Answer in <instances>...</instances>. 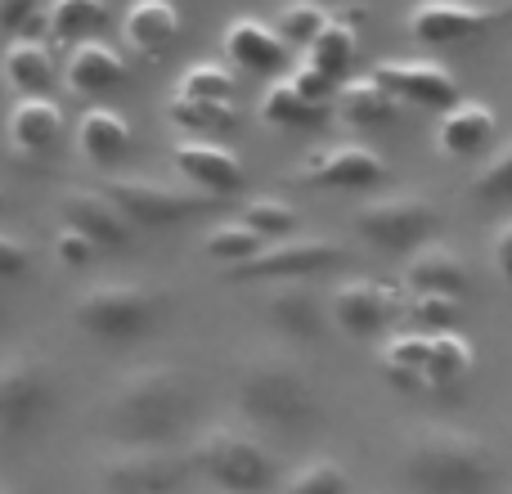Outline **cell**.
I'll return each mask as SVG.
<instances>
[{"label": "cell", "mask_w": 512, "mask_h": 494, "mask_svg": "<svg viewBox=\"0 0 512 494\" xmlns=\"http://www.w3.org/2000/svg\"><path fill=\"white\" fill-rule=\"evenodd\" d=\"M400 472L423 494H486L499 477L495 450L459 427H423L405 441Z\"/></svg>", "instance_id": "1"}, {"label": "cell", "mask_w": 512, "mask_h": 494, "mask_svg": "<svg viewBox=\"0 0 512 494\" xmlns=\"http://www.w3.org/2000/svg\"><path fill=\"white\" fill-rule=\"evenodd\" d=\"M185 405V373L171 364H140L122 373V382L108 396V423L122 436V445H162L176 436Z\"/></svg>", "instance_id": "2"}, {"label": "cell", "mask_w": 512, "mask_h": 494, "mask_svg": "<svg viewBox=\"0 0 512 494\" xmlns=\"http://www.w3.org/2000/svg\"><path fill=\"white\" fill-rule=\"evenodd\" d=\"M239 409L261 427H301L306 418H315L319 400L310 391L306 373L283 355H252L239 373Z\"/></svg>", "instance_id": "3"}, {"label": "cell", "mask_w": 512, "mask_h": 494, "mask_svg": "<svg viewBox=\"0 0 512 494\" xmlns=\"http://www.w3.org/2000/svg\"><path fill=\"white\" fill-rule=\"evenodd\" d=\"M162 297L140 279H108V283H90L77 301H72V319L81 333L104 337V342H126L140 337L144 328L158 319Z\"/></svg>", "instance_id": "4"}, {"label": "cell", "mask_w": 512, "mask_h": 494, "mask_svg": "<svg viewBox=\"0 0 512 494\" xmlns=\"http://www.w3.org/2000/svg\"><path fill=\"white\" fill-rule=\"evenodd\" d=\"M351 230L382 252H418L441 230V212L423 194H382L355 207Z\"/></svg>", "instance_id": "5"}, {"label": "cell", "mask_w": 512, "mask_h": 494, "mask_svg": "<svg viewBox=\"0 0 512 494\" xmlns=\"http://www.w3.org/2000/svg\"><path fill=\"white\" fill-rule=\"evenodd\" d=\"M189 463L212 486H221L230 494H256L274 481V463L265 454V445L243 432V427H212V432H203L194 441Z\"/></svg>", "instance_id": "6"}, {"label": "cell", "mask_w": 512, "mask_h": 494, "mask_svg": "<svg viewBox=\"0 0 512 494\" xmlns=\"http://www.w3.org/2000/svg\"><path fill=\"white\" fill-rule=\"evenodd\" d=\"M351 261L342 243L333 234H292L283 243H270L261 256H252L248 265H234L225 279L234 283H292V279H315V274L342 270Z\"/></svg>", "instance_id": "7"}, {"label": "cell", "mask_w": 512, "mask_h": 494, "mask_svg": "<svg viewBox=\"0 0 512 494\" xmlns=\"http://www.w3.org/2000/svg\"><path fill=\"white\" fill-rule=\"evenodd\" d=\"M95 189L113 198L126 221L144 225V230L180 225L189 216H198L203 207H212V198L203 189H180V185H162V180H144V176H108Z\"/></svg>", "instance_id": "8"}, {"label": "cell", "mask_w": 512, "mask_h": 494, "mask_svg": "<svg viewBox=\"0 0 512 494\" xmlns=\"http://www.w3.org/2000/svg\"><path fill=\"white\" fill-rule=\"evenodd\" d=\"M512 18L508 5H472V0H414L405 14V32L418 45H459Z\"/></svg>", "instance_id": "9"}, {"label": "cell", "mask_w": 512, "mask_h": 494, "mask_svg": "<svg viewBox=\"0 0 512 494\" xmlns=\"http://www.w3.org/2000/svg\"><path fill=\"white\" fill-rule=\"evenodd\" d=\"M387 158L378 149L360 140H342L328 144V149H315L288 171V180L297 185H315V189H373L387 180Z\"/></svg>", "instance_id": "10"}, {"label": "cell", "mask_w": 512, "mask_h": 494, "mask_svg": "<svg viewBox=\"0 0 512 494\" xmlns=\"http://www.w3.org/2000/svg\"><path fill=\"white\" fill-rule=\"evenodd\" d=\"M185 481V463L162 445H122L99 463V494H171Z\"/></svg>", "instance_id": "11"}, {"label": "cell", "mask_w": 512, "mask_h": 494, "mask_svg": "<svg viewBox=\"0 0 512 494\" xmlns=\"http://www.w3.org/2000/svg\"><path fill=\"white\" fill-rule=\"evenodd\" d=\"M373 77H378L400 104L436 108V113H445V108H454L463 99L459 77L436 59H378L373 63Z\"/></svg>", "instance_id": "12"}, {"label": "cell", "mask_w": 512, "mask_h": 494, "mask_svg": "<svg viewBox=\"0 0 512 494\" xmlns=\"http://www.w3.org/2000/svg\"><path fill=\"white\" fill-rule=\"evenodd\" d=\"M50 400V373L32 351L0 355V432H23Z\"/></svg>", "instance_id": "13"}, {"label": "cell", "mask_w": 512, "mask_h": 494, "mask_svg": "<svg viewBox=\"0 0 512 494\" xmlns=\"http://www.w3.org/2000/svg\"><path fill=\"white\" fill-rule=\"evenodd\" d=\"M171 162L180 167V176L189 180V189H203L207 198H225L239 194L248 185V167L234 149L216 140H198V135H180L171 144Z\"/></svg>", "instance_id": "14"}, {"label": "cell", "mask_w": 512, "mask_h": 494, "mask_svg": "<svg viewBox=\"0 0 512 494\" xmlns=\"http://www.w3.org/2000/svg\"><path fill=\"white\" fill-rule=\"evenodd\" d=\"M396 310V288L382 279H346L337 283L333 301H328V315L351 337H378L396 319Z\"/></svg>", "instance_id": "15"}, {"label": "cell", "mask_w": 512, "mask_h": 494, "mask_svg": "<svg viewBox=\"0 0 512 494\" xmlns=\"http://www.w3.org/2000/svg\"><path fill=\"white\" fill-rule=\"evenodd\" d=\"M221 54L243 72H261V77H274V72L288 68L292 45L274 32L265 18L252 14H234L221 32Z\"/></svg>", "instance_id": "16"}, {"label": "cell", "mask_w": 512, "mask_h": 494, "mask_svg": "<svg viewBox=\"0 0 512 494\" xmlns=\"http://www.w3.org/2000/svg\"><path fill=\"white\" fill-rule=\"evenodd\" d=\"M495 131H499V117L490 104L481 99H459L454 108H445L436 117V131H432V144L441 158H454V162H468L477 153H486L495 144Z\"/></svg>", "instance_id": "17"}, {"label": "cell", "mask_w": 512, "mask_h": 494, "mask_svg": "<svg viewBox=\"0 0 512 494\" xmlns=\"http://www.w3.org/2000/svg\"><path fill=\"white\" fill-rule=\"evenodd\" d=\"M59 216L63 225L81 230L95 247H126L135 225L122 216V207L99 189H63L59 194Z\"/></svg>", "instance_id": "18"}, {"label": "cell", "mask_w": 512, "mask_h": 494, "mask_svg": "<svg viewBox=\"0 0 512 494\" xmlns=\"http://www.w3.org/2000/svg\"><path fill=\"white\" fill-rule=\"evenodd\" d=\"M0 81H5L18 99H36L50 86H63V68L54 63V54L45 41L18 36V41H9L5 54H0Z\"/></svg>", "instance_id": "19"}, {"label": "cell", "mask_w": 512, "mask_h": 494, "mask_svg": "<svg viewBox=\"0 0 512 494\" xmlns=\"http://www.w3.org/2000/svg\"><path fill=\"white\" fill-rule=\"evenodd\" d=\"M122 81H126V59L108 41H99V36L72 45V54L63 59V90L77 99H95L104 90L122 86Z\"/></svg>", "instance_id": "20"}, {"label": "cell", "mask_w": 512, "mask_h": 494, "mask_svg": "<svg viewBox=\"0 0 512 494\" xmlns=\"http://www.w3.org/2000/svg\"><path fill=\"white\" fill-rule=\"evenodd\" d=\"M72 140H77L81 162H90V167H113V162H122L126 153L135 149L131 122H126L117 108H104V104L86 108V113L77 117Z\"/></svg>", "instance_id": "21"}, {"label": "cell", "mask_w": 512, "mask_h": 494, "mask_svg": "<svg viewBox=\"0 0 512 494\" xmlns=\"http://www.w3.org/2000/svg\"><path fill=\"white\" fill-rule=\"evenodd\" d=\"M400 279H405V288L414 292V297H427V292L463 297V292H468V261L445 243H427V247H418V252H409Z\"/></svg>", "instance_id": "22"}, {"label": "cell", "mask_w": 512, "mask_h": 494, "mask_svg": "<svg viewBox=\"0 0 512 494\" xmlns=\"http://www.w3.org/2000/svg\"><path fill=\"white\" fill-rule=\"evenodd\" d=\"M59 135H63V108L54 104L50 95L14 99V108H9V117H5V140L18 158H36V153H45Z\"/></svg>", "instance_id": "23"}, {"label": "cell", "mask_w": 512, "mask_h": 494, "mask_svg": "<svg viewBox=\"0 0 512 494\" xmlns=\"http://www.w3.org/2000/svg\"><path fill=\"white\" fill-rule=\"evenodd\" d=\"M180 9L171 0H135L122 18V36L135 54L144 59H162L171 45L180 41Z\"/></svg>", "instance_id": "24"}, {"label": "cell", "mask_w": 512, "mask_h": 494, "mask_svg": "<svg viewBox=\"0 0 512 494\" xmlns=\"http://www.w3.org/2000/svg\"><path fill=\"white\" fill-rule=\"evenodd\" d=\"M265 310H270V324L292 342H315L324 333V306H319V292L306 279L274 283Z\"/></svg>", "instance_id": "25"}, {"label": "cell", "mask_w": 512, "mask_h": 494, "mask_svg": "<svg viewBox=\"0 0 512 494\" xmlns=\"http://www.w3.org/2000/svg\"><path fill=\"white\" fill-rule=\"evenodd\" d=\"M337 113H342V122L355 126V131H373V126L396 122L400 99L391 95L373 72L369 77H346L342 90H337Z\"/></svg>", "instance_id": "26"}, {"label": "cell", "mask_w": 512, "mask_h": 494, "mask_svg": "<svg viewBox=\"0 0 512 494\" xmlns=\"http://www.w3.org/2000/svg\"><path fill=\"white\" fill-rule=\"evenodd\" d=\"M427 360H432V337L427 333H396L378 346V369L400 391L427 387Z\"/></svg>", "instance_id": "27"}, {"label": "cell", "mask_w": 512, "mask_h": 494, "mask_svg": "<svg viewBox=\"0 0 512 494\" xmlns=\"http://www.w3.org/2000/svg\"><path fill=\"white\" fill-rule=\"evenodd\" d=\"M256 117H261L265 126H274V131H310V126H319L328 117V108L310 104V99L301 95L288 77H279V81H270V86L261 90Z\"/></svg>", "instance_id": "28"}, {"label": "cell", "mask_w": 512, "mask_h": 494, "mask_svg": "<svg viewBox=\"0 0 512 494\" xmlns=\"http://www.w3.org/2000/svg\"><path fill=\"white\" fill-rule=\"evenodd\" d=\"M306 63H315L319 72H328L333 81L351 77V63L360 54V36H355V14H333V23L306 45Z\"/></svg>", "instance_id": "29"}, {"label": "cell", "mask_w": 512, "mask_h": 494, "mask_svg": "<svg viewBox=\"0 0 512 494\" xmlns=\"http://www.w3.org/2000/svg\"><path fill=\"white\" fill-rule=\"evenodd\" d=\"M108 23V0H50V14H45V27H50L54 41H95V32Z\"/></svg>", "instance_id": "30"}, {"label": "cell", "mask_w": 512, "mask_h": 494, "mask_svg": "<svg viewBox=\"0 0 512 494\" xmlns=\"http://www.w3.org/2000/svg\"><path fill=\"white\" fill-rule=\"evenodd\" d=\"M167 122L180 126V131H189V135H198V140H212V135H221V131H234V126H239V113H234V104L171 95L167 99Z\"/></svg>", "instance_id": "31"}, {"label": "cell", "mask_w": 512, "mask_h": 494, "mask_svg": "<svg viewBox=\"0 0 512 494\" xmlns=\"http://www.w3.org/2000/svg\"><path fill=\"white\" fill-rule=\"evenodd\" d=\"M432 337V360H427V387H454L463 382L472 369H477V351L472 342L450 328V333H427Z\"/></svg>", "instance_id": "32"}, {"label": "cell", "mask_w": 512, "mask_h": 494, "mask_svg": "<svg viewBox=\"0 0 512 494\" xmlns=\"http://www.w3.org/2000/svg\"><path fill=\"white\" fill-rule=\"evenodd\" d=\"M203 252L212 256V261H221L225 270H234V265H248L252 256H261L265 239L256 230H248L243 221H221V225H212V230H207Z\"/></svg>", "instance_id": "33"}, {"label": "cell", "mask_w": 512, "mask_h": 494, "mask_svg": "<svg viewBox=\"0 0 512 494\" xmlns=\"http://www.w3.org/2000/svg\"><path fill=\"white\" fill-rule=\"evenodd\" d=\"M468 194L477 203H512V135L481 158V167L468 176Z\"/></svg>", "instance_id": "34"}, {"label": "cell", "mask_w": 512, "mask_h": 494, "mask_svg": "<svg viewBox=\"0 0 512 494\" xmlns=\"http://www.w3.org/2000/svg\"><path fill=\"white\" fill-rule=\"evenodd\" d=\"M248 230H256L265 243L270 239H292L297 234V225H301V216H297V207L292 203H283V198H274V194H252L248 203H243V216H239Z\"/></svg>", "instance_id": "35"}, {"label": "cell", "mask_w": 512, "mask_h": 494, "mask_svg": "<svg viewBox=\"0 0 512 494\" xmlns=\"http://www.w3.org/2000/svg\"><path fill=\"white\" fill-rule=\"evenodd\" d=\"M176 95H189V99H212V104H234V72L225 63H189L176 81Z\"/></svg>", "instance_id": "36"}, {"label": "cell", "mask_w": 512, "mask_h": 494, "mask_svg": "<svg viewBox=\"0 0 512 494\" xmlns=\"http://www.w3.org/2000/svg\"><path fill=\"white\" fill-rule=\"evenodd\" d=\"M274 23H279L274 32H279L292 50H306V45L315 41L328 23H333V14H328L324 5H315V0H288V5L279 9V18H274Z\"/></svg>", "instance_id": "37"}, {"label": "cell", "mask_w": 512, "mask_h": 494, "mask_svg": "<svg viewBox=\"0 0 512 494\" xmlns=\"http://www.w3.org/2000/svg\"><path fill=\"white\" fill-rule=\"evenodd\" d=\"M283 494H351V472L337 459H315L292 472Z\"/></svg>", "instance_id": "38"}, {"label": "cell", "mask_w": 512, "mask_h": 494, "mask_svg": "<svg viewBox=\"0 0 512 494\" xmlns=\"http://www.w3.org/2000/svg\"><path fill=\"white\" fill-rule=\"evenodd\" d=\"M409 324H414V333H450L454 324H459L463 306L459 297H441V292H427V297H414L409 301Z\"/></svg>", "instance_id": "39"}, {"label": "cell", "mask_w": 512, "mask_h": 494, "mask_svg": "<svg viewBox=\"0 0 512 494\" xmlns=\"http://www.w3.org/2000/svg\"><path fill=\"white\" fill-rule=\"evenodd\" d=\"M288 81L301 90V95L310 99V104H324V108L333 104V99H337V90H342V81H333V77H328V72H319L315 63H306V59H301L297 68L288 72Z\"/></svg>", "instance_id": "40"}, {"label": "cell", "mask_w": 512, "mask_h": 494, "mask_svg": "<svg viewBox=\"0 0 512 494\" xmlns=\"http://www.w3.org/2000/svg\"><path fill=\"white\" fill-rule=\"evenodd\" d=\"M54 256H59V265H68V270H81V265H90V256H95V243L81 230L59 221V230H54Z\"/></svg>", "instance_id": "41"}, {"label": "cell", "mask_w": 512, "mask_h": 494, "mask_svg": "<svg viewBox=\"0 0 512 494\" xmlns=\"http://www.w3.org/2000/svg\"><path fill=\"white\" fill-rule=\"evenodd\" d=\"M36 23V0H0V36L18 41Z\"/></svg>", "instance_id": "42"}, {"label": "cell", "mask_w": 512, "mask_h": 494, "mask_svg": "<svg viewBox=\"0 0 512 494\" xmlns=\"http://www.w3.org/2000/svg\"><path fill=\"white\" fill-rule=\"evenodd\" d=\"M32 265V243H23L18 234L0 230V279H18Z\"/></svg>", "instance_id": "43"}, {"label": "cell", "mask_w": 512, "mask_h": 494, "mask_svg": "<svg viewBox=\"0 0 512 494\" xmlns=\"http://www.w3.org/2000/svg\"><path fill=\"white\" fill-rule=\"evenodd\" d=\"M490 261H495L499 279L512 288V216H508V221H499L495 234H490Z\"/></svg>", "instance_id": "44"}, {"label": "cell", "mask_w": 512, "mask_h": 494, "mask_svg": "<svg viewBox=\"0 0 512 494\" xmlns=\"http://www.w3.org/2000/svg\"><path fill=\"white\" fill-rule=\"evenodd\" d=\"M0 212H5V189H0Z\"/></svg>", "instance_id": "45"}, {"label": "cell", "mask_w": 512, "mask_h": 494, "mask_svg": "<svg viewBox=\"0 0 512 494\" xmlns=\"http://www.w3.org/2000/svg\"><path fill=\"white\" fill-rule=\"evenodd\" d=\"M315 5H324V0H315Z\"/></svg>", "instance_id": "46"}, {"label": "cell", "mask_w": 512, "mask_h": 494, "mask_svg": "<svg viewBox=\"0 0 512 494\" xmlns=\"http://www.w3.org/2000/svg\"><path fill=\"white\" fill-rule=\"evenodd\" d=\"M0 494H5V490H0Z\"/></svg>", "instance_id": "47"}]
</instances>
